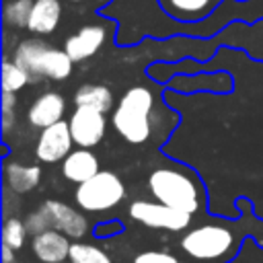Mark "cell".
<instances>
[{"label": "cell", "mask_w": 263, "mask_h": 263, "mask_svg": "<svg viewBox=\"0 0 263 263\" xmlns=\"http://www.w3.org/2000/svg\"><path fill=\"white\" fill-rule=\"evenodd\" d=\"M70 263H111L109 255L95 247V245H84V242H74L70 247V255H68Z\"/></svg>", "instance_id": "obj_17"}, {"label": "cell", "mask_w": 263, "mask_h": 263, "mask_svg": "<svg viewBox=\"0 0 263 263\" xmlns=\"http://www.w3.org/2000/svg\"><path fill=\"white\" fill-rule=\"evenodd\" d=\"M148 187L160 203L183 210L187 214H193L199 208V189L195 181L183 171L156 168L148 177Z\"/></svg>", "instance_id": "obj_3"}, {"label": "cell", "mask_w": 263, "mask_h": 263, "mask_svg": "<svg viewBox=\"0 0 263 263\" xmlns=\"http://www.w3.org/2000/svg\"><path fill=\"white\" fill-rule=\"evenodd\" d=\"M99 173V158L86 150V148H80V150H74L70 152L64 162H62V175L72 181V183H84L88 181L90 177H95Z\"/></svg>", "instance_id": "obj_13"}, {"label": "cell", "mask_w": 263, "mask_h": 263, "mask_svg": "<svg viewBox=\"0 0 263 263\" xmlns=\"http://www.w3.org/2000/svg\"><path fill=\"white\" fill-rule=\"evenodd\" d=\"M70 236H66L60 230H45L41 234L33 236L31 249L37 255L39 261L43 263H60L66 261V257L70 255Z\"/></svg>", "instance_id": "obj_11"}, {"label": "cell", "mask_w": 263, "mask_h": 263, "mask_svg": "<svg viewBox=\"0 0 263 263\" xmlns=\"http://www.w3.org/2000/svg\"><path fill=\"white\" fill-rule=\"evenodd\" d=\"M74 197L76 203L86 212H105L125 197V187L115 173L99 171L95 177L78 185Z\"/></svg>", "instance_id": "obj_5"}, {"label": "cell", "mask_w": 263, "mask_h": 263, "mask_svg": "<svg viewBox=\"0 0 263 263\" xmlns=\"http://www.w3.org/2000/svg\"><path fill=\"white\" fill-rule=\"evenodd\" d=\"M12 125V111H2V132L6 134Z\"/></svg>", "instance_id": "obj_25"}, {"label": "cell", "mask_w": 263, "mask_h": 263, "mask_svg": "<svg viewBox=\"0 0 263 263\" xmlns=\"http://www.w3.org/2000/svg\"><path fill=\"white\" fill-rule=\"evenodd\" d=\"M33 0H10L4 4V21L10 27H27L33 10Z\"/></svg>", "instance_id": "obj_18"}, {"label": "cell", "mask_w": 263, "mask_h": 263, "mask_svg": "<svg viewBox=\"0 0 263 263\" xmlns=\"http://www.w3.org/2000/svg\"><path fill=\"white\" fill-rule=\"evenodd\" d=\"M152 105L154 97L146 86H132L129 90H125L111 117L115 132L129 144L146 142L152 134Z\"/></svg>", "instance_id": "obj_1"}, {"label": "cell", "mask_w": 263, "mask_h": 263, "mask_svg": "<svg viewBox=\"0 0 263 263\" xmlns=\"http://www.w3.org/2000/svg\"><path fill=\"white\" fill-rule=\"evenodd\" d=\"M66 111V101L60 92H43L31 107H29V121L35 127H47L58 123Z\"/></svg>", "instance_id": "obj_12"}, {"label": "cell", "mask_w": 263, "mask_h": 263, "mask_svg": "<svg viewBox=\"0 0 263 263\" xmlns=\"http://www.w3.org/2000/svg\"><path fill=\"white\" fill-rule=\"evenodd\" d=\"M60 263H66V261H60Z\"/></svg>", "instance_id": "obj_28"}, {"label": "cell", "mask_w": 263, "mask_h": 263, "mask_svg": "<svg viewBox=\"0 0 263 263\" xmlns=\"http://www.w3.org/2000/svg\"><path fill=\"white\" fill-rule=\"evenodd\" d=\"M234 234L222 224H203L181 238V249L197 261H218L230 253Z\"/></svg>", "instance_id": "obj_4"}, {"label": "cell", "mask_w": 263, "mask_h": 263, "mask_svg": "<svg viewBox=\"0 0 263 263\" xmlns=\"http://www.w3.org/2000/svg\"><path fill=\"white\" fill-rule=\"evenodd\" d=\"M105 37H107V33H105L103 27L86 25L80 31H76L72 37L66 39L64 49L72 58V62H82V60H88L90 55H95L101 49V45L105 43Z\"/></svg>", "instance_id": "obj_10"}, {"label": "cell", "mask_w": 263, "mask_h": 263, "mask_svg": "<svg viewBox=\"0 0 263 263\" xmlns=\"http://www.w3.org/2000/svg\"><path fill=\"white\" fill-rule=\"evenodd\" d=\"M212 0H168L171 12L179 16H197L210 8Z\"/></svg>", "instance_id": "obj_21"}, {"label": "cell", "mask_w": 263, "mask_h": 263, "mask_svg": "<svg viewBox=\"0 0 263 263\" xmlns=\"http://www.w3.org/2000/svg\"><path fill=\"white\" fill-rule=\"evenodd\" d=\"M12 251H14L12 247H8V245L2 242V261L4 263H12Z\"/></svg>", "instance_id": "obj_26"}, {"label": "cell", "mask_w": 263, "mask_h": 263, "mask_svg": "<svg viewBox=\"0 0 263 263\" xmlns=\"http://www.w3.org/2000/svg\"><path fill=\"white\" fill-rule=\"evenodd\" d=\"M72 144H74V138L70 132V123L60 119L58 123L43 127L39 142H37V148H35V154L43 162H58L70 154Z\"/></svg>", "instance_id": "obj_8"}, {"label": "cell", "mask_w": 263, "mask_h": 263, "mask_svg": "<svg viewBox=\"0 0 263 263\" xmlns=\"http://www.w3.org/2000/svg\"><path fill=\"white\" fill-rule=\"evenodd\" d=\"M68 123H70L72 138L80 148L97 146L103 140L105 129H107L105 113L92 107H76Z\"/></svg>", "instance_id": "obj_7"}, {"label": "cell", "mask_w": 263, "mask_h": 263, "mask_svg": "<svg viewBox=\"0 0 263 263\" xmlns=\"http://www.w3.org/2000/svg\"><path fill=\"white\" fill-rule=\"evenodd\" d=\"M39 210L45 214L49 228L51 230H60L70 238H82L86 232V218L76 212L74 208L55 201V199H47L39 205Z\"/></svg>", "instance_id": "obj_9"}, {"label": "cell", "mask_w": 263, "mask_h": 263, "mask_svg": "<svg viewBox=\"0 0 263 263\" xmlns=\"http://www.w3.org/2000/svg\"><path fill=\"white\" fill-rule=\"evenodd\" d=\"M4 179H6V185L14 193H27V191L37 187V183L41 179V168L39 166H25L18 162H6Z\"/></svg>", "instance_id": "obj_15"}, {"label": "cell", "mask_w": 263, "mask_h": 263, "mask_svg": "<svg viewBox=\"0 0 263 263\" xmlns=\"http://www.w3.org/2000/svg\"><path fill=\"white\" fill-rule=\"evenodd\" d=\"M70 2H82V0H70Z\"/></svg>", "instance_id": "obj_27"}, {"label": "cell", "mask_w": 263, "mask_h": 263, "mask_svg": "<svg viewBox=\"0 0 263 263\" xmlns=\"http://www.w3.org/2000/svg\"><path fill=\"white\" fill-rule=\"evenodd\" d=\"M60 14H62V6L58 0H35L27 29L37 35H47L58 27Z\"/></svg>", "instance_id": "obj_14"}, {"label": "cell", "mask_w": 263, "mask_h": 263, "mask_svg": "<svg viewBox=\"0 0 263 263\" xmlns=\"http://www.w3.org/2000/svg\"><path fill=\"white\" fill-rule=\"evenodd\" d=\"M27 232H29V230H27L25 222H21V220H16V218H10V220H6L4 226H2V242L8 245V247H12V249H21L23 242H25Z\"/></svg>", "instance_id": "obj_20"}, {"label": "cell", "mask_w": 263, "mask_h": 263, "mask_svg": "<svg viewBox=\"0 0 263 263\" xmlns=\"http://www.w3.org/2000/svg\"><path fill=\"white\" fill-rule=\"evenodd\" d=\"M76 107H92L107 113L113 107V95L105 84H84L74 95Z\"/></svg>", "instance_id": "obj_16"}, {"label": "cell", "mask_w": 263, "mask_h": 263, "mask_svg": "<svg viewBox=\"0 0 263 263\" xmlns=\"http://www.w3.org/2000/svg\"><path fill=\"white\" fill-rule=\"evenodd\" d=\"M25 226H27L29 234H33V236H35V234H41V232H45V230H51V228H49V222H47V218H45V214H43L41 210L29 214L27 220H25Z\"/></svg>", "instance_id": "obj_23"}, {"label": "cell", "mask_w": 263, "mask_h": 263, "mask_svg": "<svg viewBox=\"0 0 263 263\" xmlns=\"http://www.w3.org/2000/svg\"><path fill=\"white\" fill-rule=\"evenodd\" d=\"M14 62L23 66L31 78H51V80H64L72 72V58L66 53V49L49 47L41 39H25L14 49Z\"/></svg>", "instance_id": "obj_2"}, {"label": "cell", "mask_w": 263, "mask_h": 263, "mask_svg": "<svg viewBox=\"0 0 263 263\" xmlns=\"http://www.w3.org/2000/svg\"><path fill=\"white\" fill-rule=\"evenodd\" d=\"M134 263H181V261L166 251H144L136 255Z\"/></svg>", "instance_id": "obj_22"}, {"label": "cell", "mask_w": 263, "mask_h": 263, "mask_svg": "<svg viewBox=\"0 0 263 263\" xmlns=\"http://www.w3.org/2000/svg\"><path fill=\"white\" fill-rule=\"evenodd\" d=\"M129 216L148 228H160L171 232L185 230L191 222V214L160 201H134L129 205Z\"/></svg>", "instance_id": "obj_6"}, {"label": "cell", "mask_w": 263, "mask_h": 263, "mask_svg": "<svg viewBox=\"0 0 263 263\" xmlns=\"http://www.w3.org/2000/svg\"><path fill=\"white\" fill-rule=\"evenodd\" d=\"M14 103H16V97H14V92H12V90H6V88H2V111H12Z\"/></svg>", "instance_id": "obj_24"}, {"label": "cell", "mask_w": 263, "mask_h": 263, "mask_svg": "<svg viewBox=\"0 0 263 263\" xmlns=\"http://www.w3.org/2000/svg\"><path fill=\"white\" fill-rule=\"evenodd\" d=\"M29 80H31V74H29L23 66H18L16 62H8V60H6V62L2 64V88L16 92V90H21Z\"/></svg>", "instance_id": "obj_19"}]
</instances>
